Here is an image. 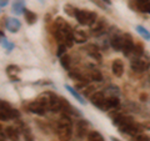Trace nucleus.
I'll return each instance as SVG.
<instances>
[{"mask_svg": "<svg viewBox=\"0 0 150 141\" xmlns=\"http://www.w3.org/2000/svg\"><path fill=\"white\" fill-rule=\"evenodd\" d=\"M74 30L70 27L68 23H65L62 18H58L54 23V35L58 39L59 44H64L68 48L73 46L74 44Z\"/></svg>", "mask_w": 150, "mask_h": 141, "instance_id": "1", "label": "nucleus"}, {"mask_svg": "<svg viewBox=\"0 0 150 141\" xmlns=\"http://www.w3.org/2000/svg\"><path fill=\"white\" fill-rule=\"evenodd\" d=\"M73 135V121L69 115H63L58 121V136L60 141H69Z\"/></svg>", "mask_w": 150, "mask_h": 141, "instance_id": "2", "label": "nucleus"}, {"mask_svg": "<svg viewBox=\"0 0 150 141\" xmlns=\"http://www.w3.org/2000/svg\"><path fill=\"white\" fill-rule=\"evenodd\" d=\"M76 20L79 21L80 25H89L91 26L94 24V21L96 20V14L89 10H78L76 11Z\"/></svg>", "mask_w": 150, "mask_h": 141, "instance_id": "3", "label": "nucleus"}, {"mask_svg": "<svg viewBox=\"0 0 150 141\" xmlns=\"http://www.w3.org/2000/svg\"><path fill=\"white\" fill-rule=\"evenodd\" d=\"M149 68H150V61L146 59H143V56L142 58H134L131 60V69H133V71L143 73Z\"/></svg>", "mask_w": 150, "mask_h": 141, "instance_id": "4", "label": "nucleus"}, {"mask_svg": "<svg viewBox=\"0 0 150 141\" xmlns=\"http://www.w3.org/2000/svg\"><path fill=\"white\" fill-rule=\"evenodd\" d=\"M90 101H91V104L94 106H96V107H99L100 110L103 111H105L106 110V107H105V101H106V97H105V94L104 92H94L91 97H90Z\"/></svg>", "mask_w": 150, "mask_h": 141, "instance_id": "5", "label": "nucleus"}, {"mask_svg": "<svg viewBox=\"0 0 150 141\" xmlns=\"http://www.w3.org/2000/svg\"><path fill=\"white\" fill-rule=\"evenodd\" d=\"M134 41H133V37H131L129 34H125L123 35V54L125 56H129L130 54H133V50H134Z\"/></svg>", "mask_w": 150, "mask_h": 141, "instance_id": "6", "label": "nucleus"}, {"mask_svg": "<svg viewBox=\"0 0 150 141\" xmlns=\"http://www.w3.org/2000/svg\"><path fill=\"white\" fill-rule=\"evenodd\" d=\"M26 107H28V110H29L30 112H33V114H35V115H44L46 112V107L38 100H34V101L29 102Z\"/></svg>", "mask_w": 150, "mask_h": 141, "instance_id": "7", "label": "nucleus"}, {"mask_svg": "<svg viewBox=\"0 0 150 141\" xmlns=\"http://www.w3.org/2000/svg\"><path fill=\"white\" fill-rule=\"evenodd\" d=\"M0 110L5 111L6 114L10 116V119H19V116H20V112L15 109H13L11 105L4 100H0Z\"/></svg>", "mask_w": 150, "mask_h": 141, "instance_id": "8", "label": "nucleus"}, {"mask_svg": "<svg viewBox=\"0 0 150 141\" xmlns=\"http://www.w3.org/2000/svg\"><path fill=\"white\" fill-rule=\"evenodd\" d=\"M105 25H106V20L104 19H99V20H95L94 24L90 26V30L94 35H100L105 31Z\"/></svg>", "mask_w": 150, "mask_h": 141, "instance_id": "9", "label": "nucleus"}, {"mask_svg": "<svg viewBox=\"0 0 150 141\" xmlns=\"http://www.w3.org/2000/svg\"><path fill=\"white\" fill-rule=\"evenodd\" d=\"M49 110L54 111V112H59L63 110V102H62V97L56 96L55 94L51 95V101H50V107Z\"/></svg>", "mask_w": 150, "mask_h": 141, "instance_id": "10", "label": "nucleus"}, {"mask_svg": "<svg viewBox=\"0 0 150 141\" xmlns=\"http://www.w3.org/2000/svg\"><path fill=\"white\" fill-rule=\"evenodd\" d=\"M111 71L116 78H120L124 73V64L120 59H115L111 64Z\"/></svg>", "mask_w": 150, "mask_h": 141, "instance_id": "11", "label": "nucleus"}, {"mask_svg": "<svg viewBox=\"0 0 150 141\" xmlns=\"http://www.w3.org/2000/svg\"><path fill=\"white\" fill-rule=\"evenodd\" d=\"M5 27L10 32H18L19 30H20L21 24H20V21H19L18 19H15V18H8V21H6V24H5Z\"/></svg>", "mask_w": 150, "mask_h": 141, "instance_id": "12", "label": "nucleus"}, {"mask_svg": "<svg viewBox=\"0 0 150 141\" xmlns=\"http://www.w3.org/2000/svg\"><path fill=\"white\" fill-rule=\"evenodd\" d=\"M6 73H8V76L10 78V80H13V81H20V78L18 76L19 73H20V68L16 66V65H9V66L6 68Z\"/></svg>", "mask_w": 150, "mask_h": 141, "instance_id": "13", "label": "nucleus"}, {"mask_svg": "<svg viewBox=\"0 0 150 141\" xmlns=\"http://www.w3.org/2000/svg\"><path fill=\"white\" fill-rule=\"evenodd\" d=\"M110 45L115 51H121V49H123V36L112 35L110 39Z\"/></svg>", "mask_w": 150, "mask_h": 141, "instance_id": "14", "label": "nucleus"}, {"mask_svg": "<svg viewBox=\"0 0 150 141\" xmlns=\"http://www.w3.org/2000/svg\"><path fill=\"white\" fill-rule=\"evenodd\" d=\"M88 133V124L85 120H80L76 123V134L79 137H84Z\"/></svg>", "mask_w": 150, "mask_h": 141, "instance_id": "15", "label": "nucleus"}, {"mask_svg": "<svg viewBox=\"0 0 150 141\" xmlns=\"http://www.w3.org/2000/svg\"><path fill=\"white\" fill-rule=\"evenodd\" d=\"M4 133L8 136L11 141H18L19 140V130L14 126H8V128L4 130Z\"/></svg>", "mask_w": 150, "mask_h": 141, "instance_id": "16", "label": "nucleus"}, {"mask_svg": "<svg viewBox=\"0 0 150 141\" xmlns=\"http://www.w3.org/2000/svg\"><path fill=\"white\" fill-rule=\"evenodd\" d=\"M24 10H25V0H14L13 13H15L16 15H20Z\"/></svg>", "mask_w": 150, "mask_h": 141, "instance_id": "17", "label": "nucleus"}, {"mask_svg": "<svg viewBox=\"0 0 150 141\" xmlns=\"http://www.w3.org/2000/svg\"><path fill=\"white\" fill-rule=\"evenodd\" d=\"M120 101H119V97L115 96V95H111L109 97H106V101H105V107L106 110L109 109H115L116 106H119Z\"/></svg>", "mask_w": 150, "mask_h": 141, "instance_id": "18", "label": "nucleus"}, {"mask_svg": "<svg viewBox=\"0 0 150 141\" xmlns=\"http://www.w3.org/2000/svg\"><path fill=\"white\" fill-rule=\"evenodd\" d=\"M73 36H74V41L78 44H83L88 40V36L83 30H74Z\"/></svg>", "mask_w": 150, "mask_h": 141, "instance_id": "19", "label": "nucleus"}, {"mask_svg": "<svg viewBox=\"0 0 150 141\" xmlns=\"http://www.w3.org/2000/svg\"><path fill=\"white\" fill-rule=\"evenodd\" d=\"M137 9L143 13H149L150 0H137Z\"/></svg>", "mask_w": 150, "mask_h": 141, "instance_id": "20", "label": "nucleus"}, {"mask_svg": "<svg viewBox=\"0 0 150 141\" xmlns=\"http://www.w3.org/2000/svg\"><path fill=\"white\" fill-rule=\"evenodd\" d=\"M21 133H23V136H24L25 141H35L34 135H33V133H31V130H30L29 126L21 125Z\"/></svg>", "mask_w": 150, "mask_h": 141, "instance_id": "21", "label": "nucleus"}, {"mask_svg": "<svg viewBox=\"0 0 150 141\" xmlns=\"http://www.w3.org/2000/svg\"><path fill=\"white\" fill-rule=\"evenodd\" d=\"M142 131H143L142 126L134 123V124H133V125H131L130 128H129V130L126 131V134L130 135V136H134V137H135V136H138V135L142 134Z\"/></svg>", "mask_w": 150, "mask_h": 141, "instance_id": "22", "label": "nucleus"}, {"mask_svg": "<svg viewBox=\"0 0 150 141\" xmlns=\"http://www.w3.org/2000/svg\"><path fill=\"white\" fill-rule=\"evenodd\" d=\"M24 16H25V20H26V23L29 25H33V24H35L36 23V15L33 11H30V10H28V9H25L24 10Z\"/></svg>", "mask_w": 150, "mask_h": 141, "instance_id": "23", "label": "nucleus"}, {"mask_svg": "<svg viewBox=\"0 0 150 141\" xmlns=\"http://www.w3.org/2000/svg\"><path fill=\"white\" fill-rule=\"evenodd\" d=\"M65 89H67V90H68L70 94H71V95H73L75 99H76V100H78L79 102H80V104H85V100H84V97H83V96H81L80 94H79L76 90H75L74 87H71L70 85H65Z\"/></svg>", "mask_w": 150, "mask_h": 141, "instance_id": "24", "label": "nucleus"}, {"mask_svg": "<svg viewBox=\"0 0 150 141\" xmlns=\"http://www.w3.org/2000/svg\"><path fill=\"white\" fill-rule=\"evenodd\" d=\"M88 141H105L100 133L98 131H90L88 134Z\"/></svg>", "mask_w": 150, "mask_h": 141, "instance_id": "25", "label": "nucleus"}, {"mask_svg": "<svg viewBox=\"0 0 150 141\" xmlns=\"http://www.w3.org/2000/svg\"><path fill=\"white\" fill-rule=\"evenodd\" d=\"M89 76H90V79L94 80V81H101L103 80L101 73L99 71V70H96V69H91L90 71H89Z\"/></svg>", "mask_w": 150, "mask_h": 141, "instance_id": "26", "label": "nucleus"}, {"mask_svg": "<svg viewBox=\"0 0 150 141\" xmlns=\"http://www.w3.org/2000/svg\"><path fill=\"white\" fill-rule=\"evenodd\" d=\"M137 31H138L139 34L144 37L145 40H148V41L150 40V32H149L146 29H145L144 26H142V25H138V26H137Z\"/></svg>", "mask_w": 150, "mask_h": 141, "instance_id": "27", "label": "nucleus"}, {"mask_svg": "<svg viewBox=\"0 0 150 141\" xmlns=\"http://www.w3.org/2000/svg\"><path fill=\"white\" fill-rule=\"evenodd\" d=\"M60 64H62V66L64 69H67L69 70L70 69V58H69V55H63L62 58H60Z\"/></svg>", "mask_w": 150, "mask_h": 141, "instance_id": "28", "label": "nucleus"}, {"mask_svg": "<svg viewBox=\"0 0 150 141\" xmlns=\"http://www.w3.org/2000/svg\"><path fill=\"white\" fill-rule=\"evenodd\" d=\"M133 54L135 58H142V56L144 55V49H143V45L140 44H137L134 46V50H133Z\"/></svg>", "mask_w": 150, "mask_h": 141, "instance_id": "29", "label": "nucleus"}, {"mask_svg": "<svg viewBox=\"0 0 150 141\" xmlns=\"http://www.w3.org/2000/svg\"><path fill=\"white\" fill-rule=\"evenodd\" d=\"M64 10L69 16H74V18H75V15H76V11H78L76 9H75L74 6H71L70 4H67V5L64 6Z\"/></svg>", "mask_w": 150, "mask_h": 141, "instance_id": "30", "label": "nucleus"}, {"mask_svg": "<svg viewBox=\"0 0 150 141\" xmlns=\"http://www.w3.org/2000/svg\"><path fill=\"white\" fill-rule=\"evenodd\" d=\"M1 45H3V48L8 51V53H10V51L14 49V44L13 43H9L6 37H4V39L1 40Z\"/></svg>", "mask_w": 150, "mask_h": 141, "instance_id": "31", "label": "nucleus"}, {"mask_svg": "<svg viewBox=\"0 0 150 141\" xmlns=\"http://www.w3.org/2000/svg\"><path fill=\"white\" fill-rule=\"evenodd\" d=\"M95 90V86L94 85H86L85 87L83 89V95L84 96H89V95H91V92Z\"/></svg>", "mask_w": 150, "mask_h": 141, "instance_id": "32", "label": "nucleus"}, {"mask_svg": "<svg viewBox=\"0 0 150 141\" xmlns=\"http://www.w3.org/2000/svg\"><path fill=\"white\" fill-rule=\"evenodd\" d=\"M67 48H68L67 45H64V44H59V46H58V51H56V56L62 58L63 55H65V51H67Z\"/></svg>", "mask_w": 150, "mask_h": 141, "instance_id": "33", "label": "nucleus"}, {"mask_svg": "<svg viewBox=\"0 0 150 141\" xmlns=\"http://www.w3.org/2000/svg\"><path fill=\"white\" fill-rule=\"evenodd\" d=\"M90 1H91V3H94V4H96V5L99 6V8H103V9L105 8V5H104V4H101V3L99 1V0H90Z\"/></svg>", "mask_w": 150, "mask_h": 141, "instance_id": "34", "label": "nucleus"}, {"mask_svg": "<svg viewBox=\"0 0 150 141\" xmlns=\"http://www.w3.org/2000/svg\"><path fill=\"white\" fill-rule=\"evenodd\" d=\"M8 1H9V0H0V6H1V8L6 6L8 5Z\"/></svg>", "mask_w": 150, "mask_h": 141, "instance_id": "35", "label": "nucleus"}, {"mask_svg": "<svg viewBox=\"0 0 150 141\" xmlns=\"http://www.w3.org/2000/svg\"><path fill=\"white\" fill-rule=\"evenodd\" d=\"M5 37V35H4V32L3 31H0V43H1V40Z\"/></svg>", "mask_w": 150, "mask_h": 141, "instance_id": "36", "label": "nucleus"}, {"mask_svg": "<svg viewBox=\"0 0 150 141\" xmlns=\"http://www.w3.org/2000/svg\"><path fill=\"white\" fill-rule=\"evenodd\" d=\"M101 1H104L105 4H108V5H110V4H111V1H110V0H101Z\"/></svg>", "mask_w": 150, "mask_h": 141, "instance_id": "37", "label": "nucleus"}, {"mask_svg": "<svg viewBox=\"0 0 150 141\" xmlns=\"http://www.w3.org/2000/svg\"><path fill=\"white\" fill-rule=\"evenodd\" d=\"M3 134H5V133H3V128H1V125H0V135L3 136Z\"/></svg>", "mask_w": 150, "mask_h": 141, "instance_id": "38", "label": "nucleus"}, {"mask_svg": "<svg viewBox=\"0 0 150 141\" xmlns=\"http://www.w3.org/2000/svg\"><path fill=\"white\" fill-rule=\"evenodd\" d=\"M111 141H120L119 139H116V137H114V136H112V137H111Z\"/></svg>", "mask_w": 150, "mask_h": 141, "instance_id": "39", "label": "nucleus"}, {"mask_svg": "<svg viewBox=\"0 0 150 141\" xmlns=\"http://www.w3.org/2000/svg\"><path fill=\"white\" fill-rule=\"evenodd\" d=\"M0 141H5V140H4V137H3L1 135H0Z\"/></svg>", "mask_w": 150, "mask_h": 141, "instance_id": "40", "label": "nucleus"}, {"mask_svg": "<svg viewBox=\"0 0 150 141\" xmlns=\"http://www.w3.org/2000/svg\"><path fill=\"white\" fill-rule=\"evenodd\" d=\"M149 14H150V9H149Z\"/></svg>", "mask_w": 150, "mask_h": 141, "instance_id": "41", "label": "nucleus"}, {"mask_svg": "<svg viewBox=\"0 0 150 141\" xmlns=\"http://www.w3.org/2000/svg\"><path fill=\"white\" fill-rule=\"evenodd\" d=\"M0 10H1V6H0Z\"/></svg>", "mask_w": 150, "mask_h": 141, "instance_id": "42", "label": "nucleus"}, {"mask_svg": "<svg viewBox=\"0 0 150 141\" xmlns=\"http://www.w3.org/2000/svg\"><path fill=\"white\" fill-rule=\"evenodd\" d=\"M148 141H150V139H149V140H148Z\"/></svg>", "mask_w": 150, "mask_h": 141, "instance_id": "43", "label": "nucleus"}, {"mask_svg": "<svg viewBox=\"0 0 150 141\" xmlns=\"http://www.w3.org/2000/svg\"><path fill=\"white\" fill-rule=\"evenodd\" d=\"M149 74H150V71H149Z\"/></svg>", "mask_w": 150, "mask_h": 141, "instance_id": "44", "label": "nucleus"}]
</instances>
